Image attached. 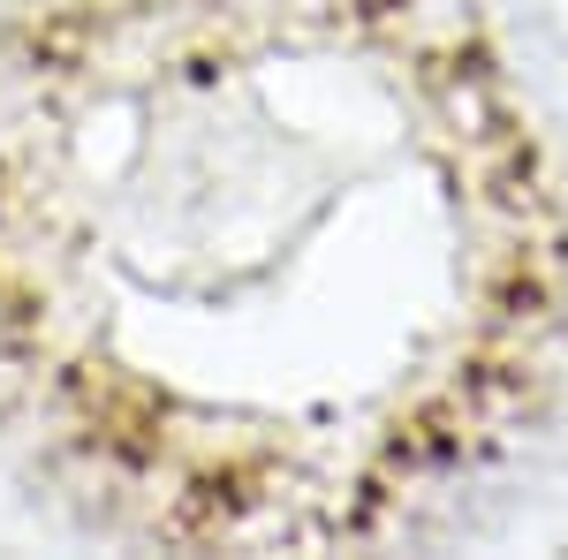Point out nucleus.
<instances>
[{"label": "nucleus", "mask_w": 568, "mask_h": 560, "mask_svg": "<svg viewBox=\"0 0 568 560\" xmlns=\"http://www.w3.org/2000/svg\"><path fill=\"white\" fill-rule=\"evenodd\" d=\"M0 477L175 553H447L561 492V8L0 0Z\"/></svg>", "instance_id": "nucleus-1"}]
</instances>
